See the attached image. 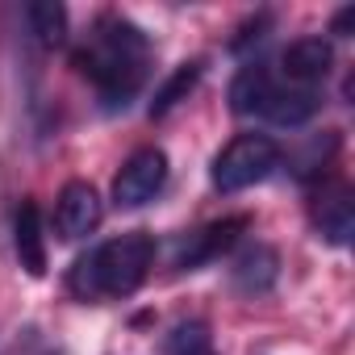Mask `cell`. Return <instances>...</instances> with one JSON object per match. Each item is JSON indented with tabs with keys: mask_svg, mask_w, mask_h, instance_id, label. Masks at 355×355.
Returning a JSON list of instances; mask_svg holds the SVG:
<instances>
[{
	"mask_svg": "<svg viewBox=\"0 0 355 355\" xmlns=\"http://www.w3.org/2000/svg\"><path fill=\"white\" fill-rule=\"evenodd\" d=\"M313 226H318V234L326 243L347 247L351 230H355V193L347 184H326L313 197Z\"/></svg>",
	"mask_w": 355,
	"mask_h": 355,
	"instance_id": "obj_7",
	"label": "cell"
},
{
	"mask_svg": "<svg viewBox=\"0 0 355 355\" xmlns=\"http://www.w3.org/2000/svg\"><path fill=\"white\" fill-rule=\"evenodd\" d=\"M351 26H355V5H347V9H338V13H334V34H343V38H347V30H351Z\"/></svg>",
	"mask_w": 355,
	"mask_h": 355,
	"instance_id": "obj_16",
	"label": "cell"
},
{
	"mask_svg": "<svg viewBox=\"0 0 355 355\" xmlns=\"http://www.w3.org/2000/svg\"><path fill=\"white\" fill-rule=\"evenodd\" d=\"M276 268H280L276 251L255 243V247H247V251L239 255V263H234V284H239L243 293H268V288L276 284Z\"/></svg>",
	"mask_w": 355,
	"mask_h": 355,
	"instance_id": "obj_12",
	"label": "cell"
},
{
	"mask_svg": "<svg viewBox=\"0 0 355 355\" xmlns=\"http://www.w3.org/2000/svg\"><path fill=\"white\" fill-rule=\"evenodd\" d=\"M76 67L96 84L109 109H125L146 76V34L125 17H101L84 51H76Z\"/></svg>",
	"mask_w": 355,
	"mask_h": 355,
	"instance_id": "obj_1",
	"label": "cell"
},
{
	"mask_svg": "<svg viewBox=\"0 0 355 355\" xmlns=\"http://www.w3.org/2000/svg\"><path fill=\"white\" fill-rule=\"evenodd\" d=\"M13 243H17V259L30 276H42L46 272V239H42V214L34 201H21L17 205V218H13Z\"/></svg>",
	"mask_w": 355,
	"mask_h": 355,
	"instance_id": "obj_9",
	"label": "cell"
},
{
	"mask_svg": "<svg viewBox=\"0 0 355 355\" xmlns=\"http://www.w3.org/2000/svg\"><path fill=\"white\" fill-rule=\"evenodd\" d=\"M163 184H167V155L159 146H142L117 171V180H113V205L117 209H138V205L155 201V193Z\"/></svg>",
	"mask_w": 355,
	"mask_h": 355,
	"instance_id": "obj_4",
	"label": "cell"
},
{
	"mask_svg": "<svg viewBox=\"0 0 355 355\" xmlns=\"http://www.w3.org/2000/svg\"><path fill=\"white\" fill-rule=\"evenodd\" d=\"M243 230H247V218H222V222H209V226L193 230L175 247V268H201V263L218 259L222 251H230L239 243Z\"/></svg>",
	"mask_w": 355,
	"mask_h": 355,
	"instance_id": "obj_6",
	"label": "cell"
},
{
	"mask_svg": "<svg viewBox=\"0 0 355 355\" xmlns=\"http://www.w3.org/2000/svg\"><path fill=\"white\" fill-rule=\"evenodd\" d=\"M280 167V146L268 134H239L234 142H226L214 159L209 180L218 193H243Z\"/></svg>",
	"mask_w": 355,
	"mask_h": 355,
	"instance_id": "obj_3",
	"label": "cell"
},
{
	"mask_svg": "<svg viewBox=\"0 0 355 355\" xmlns=\"http://www.w3.org/2000/svg\"><path fill=\"white\" fill-rule=\"evenodd\" d=\"M201 59H193V63H180V67H175L167 80H163V88L155 92V101H150V117H167L175 105H180L193 88H197V80H201Z\"/></svg>",
	"mask_w": 355,
	"mask_h": 355,
	"instance_id": "obj_13",
	"label": "cell"
},
{
	"mask_svg": "<svg viewBox=\"0 0 355 355\" xmlns=\"http://www.w3.org/2000/svg\"><path fill=\"white\" fill-rule=\"evenodd\" d=\"M272 92H276V80L268 76V67H243L234 80H230V109L234 113H263V105L272 101Z\"/></svg>",
	"mask_w": 355,
	"mask_h": 355,
	"instance_id": "obj_10",
	"label": "cell"
},
{
	"mask_svg": "<svg viewBox=\"0 0 355 355\" xmlns=\"http://www.w3.org/2000/svg\"><path fill=\"white\" fill-rule=\"evenodd\" d=\"M26 21L42 46H59L67 38V9L59 0H34V5H26Z\"/></svg>",
	"mask_w": 355,
	"mask_h": 355,
	"instance_id": "obj_14",
	"label": "cell"
},
{
	"mask_svg": "<svg viewBox=\"0 0 355 355\" xmlns=\"http://www.w3.org/2000/svg\"><path fill=\"white\" fill-rule=\"evenodd\" d=\"M313 113H318V92L313 88H280L276 84V92H272V101L263 105L259 117H268L276 125H305Z\"/></svg>",
	"mask_w": 355,
	"mask_h": 355,
	"instance_id": "obj_11",
	"label": "cell"
},
{
	"mask_svg": "<svg viewBox=\"0 0 355 355\" xmlns=\"http://www.w3.org/2000/svg\"><path fill=\"white\" fill-rule=\"evenodd\" d=\"M101 214L105 209H101V197L92 184H84V180L63 184V193L55 201V226L63 239H88L101 226Z\"/></svg>",
	"mask_w": 355,
	"mask_h": 355,
	"instance_id": "obj_5",
	"label": "cell"
},
{
	"mask_svg": "<svg viewBox=\"0 0 355 355\" xmlns=\"http://www.w3.org/2000/svg\"><path fill=\"white\" fill-rule=\"evenodd\" d=\"M330 67H334V51L326 38H297L280 55V71L293 80V88H313L318 80L330 76Z\"/></svg>",
	"mask_w": 355,
	"mask_h": 355,
	"instance_id": "obj_8",
	"label": "cell"
},
{
	"mask_svg": "<svg viewBox=\"0 0 355 355\" xmlns=\"http://www.w3.org/2000/svg\"><path fill=\"white\" fill-rule=\"evenodd\" d=\"M171 355H214L205 326H201V322L180 326V330H175V338H171Z\"/></svg>",
	"mask_w": 355,
	"mask_h": 355,
	"instance_id": "obj_15",
	"label": "cell"
},
{
	"mask_svg": "<svg viewBox=\"0 0 355 355\" xmlns=\"http://www.w3.org/2000/svg\"><path fill=\"white\" fill-rule=\"evenodd\" d=\"M150 263H155V239L142 230H130L80 255L67 272V293L80 301H121L138 293Z\"/></svg>",
	"mask_w": 355,
	"mask_h": 355,
	"instance_id": "obj_2",
	"label": "cell"
}]
</instances>
